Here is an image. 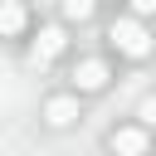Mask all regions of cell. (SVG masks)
I'll return each instance as SVG.
<instances>
[{
    "label": "cell",
    "instance_id": "obj_1",
    "mask_svg": "<svg viewBox=\"0 0 156 156\" xmlns=\"http://www.w3.org/2000/svg\"><path fill=\"white\" fill-rule=\"evenodd\" d=\"M107 39H112V44H117L127 58H146V54H151V34H146L136 20H112Z\"/></svg>",
    "mask_w": 156,
    "mask_h": 156
},
{
    "label": "cell",
    "instance_id": "obj_2",
    "mask_svg": "<svg viewBox=\"0 0 156 156\" xmlns=\"http://www.w3.org/2000/svg\"><path fill=\"white\" fill-rule=\"evenodd\" d=\"M63 49H68V34H63L58 24H44L39 39H34V63H54Z\"/></svg>",
    "mask_w": 156,
    "mask_h": 156
},
{
    "label": "cell",
    "instance_id": "obj_3",
    "mask_svg": "<svg viewBox=\"0 0 156 156\" xmlns=\"http://www.w3.org/2000/svg\"><path fill=\"white\" fill-rule=\"evenodd\" d=\"M73 83H78V93H98V88H107V63H102V58H83V63L73 68Z\"/></svg>",
    "mask_w": 156,
    "mask_h": 156
},
{
    "label": "cell",
    "instance_id": "obj_4",
    "mask_svg": "<svg viewBox=\"0 0 156 156\" xmlns=\"http://www.w3.org/2000/svg\"><path fill=\"white\" fill-rule=\"evenodd\" d=\"M24 24H29V10H24L20 0H0V39L24 34Z\"/></svg>",
    "mask_w": 156,
    "mask_h": 156
},
{
    "label": "cell",
    "instance_id": "obj_5",
    "mask_svg": "<svg viewBox=\"0 0 156 156\" xmlns=\"http://www.w3.org/2000/svg\"><path fill=\"white\" fill-rule=\"evenodd\" d=\"M73 117H78V102H73L68 93H58V98L44 102V122H49V127H68Z\"/></svg>",
    "mask_w": 156,
    "mask_h": 156
},
{
    "label": "cell",
    "instance_id": "obj_6",
    "mask_svg": "<svg viewBox=\"0 0 156 156\" xmlns=\"http://www.w3.org/2000/svg\"><path fill=\"white\" fill-rule=\"evenodd\" d=\"M107 146H112V151L136 156V151H146V132H141V127H122V132H112V136H107Z\"/></svg>",
    "mask_w": 156,
    "mask_h": 156
},
{
    "label": "cell",
    "instance_id": "obj_7",
    "mask_svg": "<svg viewBox=\"0 0 156 156\" xmlns=\"http://www.w3.org/2000/svg\"><path fill=\"white\" fill-rule=\"evenodd\" d=\"M63 15L68 20H88L93 15V0H63Z\"/></svg>",
    "mask_w": 156,
    "mask_h": 156
},
{
    "label": "cell",
    "instance_id": "obj_8",
    "mask_svg": "<svg viewBox=\"0 0 156 156\" xmlns=\"http://www.w3.org/2000/svg\"><path fill=\"white\" fill-rule=\"evenodd\" d=\"M132 10H136V15H151V10H156V0H132Z\"/></svg>",
    "mask_w": 156,
    "mask_h": 156
}]
</instances>
